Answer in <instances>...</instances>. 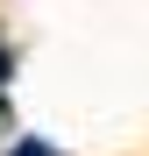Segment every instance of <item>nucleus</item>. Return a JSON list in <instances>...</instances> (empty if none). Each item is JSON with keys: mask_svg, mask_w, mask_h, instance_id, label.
I'll return each mask as SVG.
<instances>
[{"mask_svg": "<svg viewBox=\"0 0 149 156\" xmlns=\"http://www.w3.org/2000/svg\"><path fill=\"white\" fill-rule=\"evenodd\" d=\"M14 156H57V149H50V142H36V135H21V142H14Z\"/></svg>", "mask_w": 149, "mask_h": 156, "instance_id": "f257e3e1", "label": "nucleus"}, {"mask_svg": "<svg viewBox=\"0 0 149 156\" xmlns=\"http://www.w3.org/2000/svg\"><path fill=\"white\" fill-rule=\"evenodd\" d=\"M0 78H7V57H0Z\"/></svg>", "mask_w": 149, "mask_h": 156, "instance_id": "f03ea898", "label": "nucleus"}]
</instances>
